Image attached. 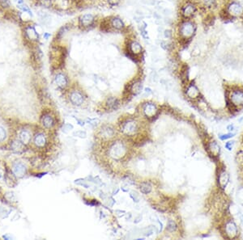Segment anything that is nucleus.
<instances>
[{"mask_svg": "<svg viewBox=\"0 0 243 240\" xmlns=\"http://www.w3.org/2000/svg\"><path fill=\"white\" fill-rule=\"evenodd\" d=\"M198 25L194 19H181L176 26V34L181 45H187L197 33Z\"/></svg>", "mask_w": 243, "mask_h": 240, "instance_id": "nucleus-1", "label": "nucleus"}, {"mask_svg": "<svg viewBox=\"0 0 243 240\" xmlns=\"http://www.w3.org/2000/svg\"><path fill=\"white\" fill-rule=\"evenodd\" d=\"M199 11V4L195 0L183 1L179 8L180 18L185 19H194Z\"/></svg>", "mask_w": 243, "mask_h": 240, "instance_id": "nucleus-2", "label": "nucleus"}, {"mask_svg": "<svg viewBox=\"0 0 243 240\" xmlns=\"http://www.w3.org/2000/svg\"><path fill=\"white\" fill-rule=\"evenodd\" d=\"M99 19L93 13H85L78 17V27L83 31L91 30L99 24Z\"/></svg>", "mask_w": 243, "mask_h": 240, "instance_id": "nucleus-3", "label": "nucleus"}, {"mask_svg": "<svg viewBox=\"0 0 243 240\" xmlns=\"http://www.w3.org/2000/svg\"><path fill=\"white\" fill-rule=\"evenodd\" d=\"M223 8L227 15L232 19H241L243 15V5L237 0H227Z\"/></svg>", "mask_w": 243, "mask_h": 240, "instance_id": "nucleus-4", "label": "nucleus"}, {"mask_svg": "<svg viewBox=\"0 0 243 240\" xmlns=\"http://www.w3.org/2000/svg\"><path fill=\"white\" fill-rule=\"evenodd\" d=\"M126 52L132 58H137L144 53V47L136 38L130 37L126 43Z\"/></svg>", "mask_w": 243, "mask_h": 240, "instance_id": "nucleus-5", "label": "nucleus"}, {"mask_svg": "<svg viewBox=\"0 0 243 240\" xmlns=\"http://www.w3.org/2000/svg\"><path fill=\"white\" fill-rule=\"evenodd\" d=\"M226 103H230L233 107H237L243 105V89L234 88L226 97Z\"/></svg>", "mask_w": 243, "mask_h": 240, "instance_id": "nucleus-6", "label": "nucleus"}, {"mask_svg": "<svg viewBox=\"0 0 243 240\" xmlns=\"http://www.w3.org/2000/svg\"><path fill=\"white\" fill-rule=\"evenodd\" d=\"M224 233L226 237L229 239H234L238 235V228L237 224L232 219H229L225 221L224 224Z\"/></svg>", "mask_w": 243, "mask_h": 240, "instance_id": "nucleus-7", "label": "nucleus"}, {"mask_svg": "<svg viewBox=\"0 0 243 240\" xmlns=\"http://www.w3.org/2000/svg\"><path fill=\"white\" fill-rule=\"evenodd\" d=\"M127 149L122 142H116L111 146L110 150V154L112 158L115 159H119L126 154Z\"/></svg>", "mask_w": 243, "mask_h": 240, "instance_id": "nucleus-8", "label": "nucleus"}, {"mask_svg": "<svg viewBox=\"0 0 243 240\" xmlns=\"http://www.w3.org/2000/svg\"><path fill=\"white\" fill-rule=\"evenodd\" d=\"M24 35L30 42H36L39 40V34L34 26L28 25L24 27Z\"/></svg>", "mask_w": 243, "mask_h": 240, "instance_id": "nucleus-9", "label": "nucleus"}, {"mask_svg": "<svg viewBox=\"0 0 243 240\" xmlns=\"http://www.w3.org/2000/svg\"><path fill=\"white\" fill-rule=\"evenodd\" d=\"M186 94L190 99H197L200 95V91H199L198 86L194 82H191L189 84H187L186 89Z\"/></svg>", "mask_w": 243, "mask_h": 240, "instance_id": "nucleus-10", "label": "nucleus"}, {"mask_svg": "<svg viewBox=\"0 0 243 240\" xmlns=\"http://www.w3.org/2000/svg\"><path fill=\"white\" fill-rule=\"evenodd\" d=\"M138 129L137 123L134 121V120H127L125 123H123V126H122V131L125 134L131 135L135 133Z\"/></svg>", "mask_w": 243, "mask_h": 240, "instance_id": "nucleus-11", "label": "nucleus"}, {"mask_svg": "<svg viewBox=\"0 0 243 240\" xmlns=\"http://www.w3.org/2000/svg\"><path fill=\"white\" fill-rule=\"evenodd\" d=\"M228 183H229V175L226 170L223 169L219 172V175H218V185L220 188L224 190L226 188Z\"/></svg>", "mask_w": 243, "mask_h": 240, "instance_id": "nucleus-12", "label": "nucleus"}, {"mask_svg": "<svg viewBox=\"0 0 243 240\" xmlns=\"http://www.w3.org/2000/svg\"><path fill=\"white\" fill-rule=\"evenodd\" d=\"M12 171L17 178H22L26 174V167L22 162H15L12 165Z\"/></svg>", "mask_w": 243, "mask_h": 240, "instance_id": "nucleus-13", "label": "nucleus"}, {"mask_svg": "<svg viewBox=\"0 0 243 240\" xmlns=\"http://www.w3.org/2000/svg\"><path fill=\"white\" fill-rule=\"evenodd\" d=\"M54 82L59 88L63 89L68 85V78L63 73H59L55 75Z\"/></svg>", "mask_w": 243, "mask_h": 240, "instance_id": "nucleus-14", "label": "nucleus"}, {"mask_svg": "<svg viewBox=\"0 0 243 240\" xmlns=\"http://www.w3.org/2000/svg\"><path fill=\"white\" fill-rule=\"evenodd\" d=\"M70 100L74 105H81L84 102V96L79 91H72L70 94Z\"/></svg>", "mask_w": 243, "mask_h": 240, "instance_id": "nucleus-15", "label": "nucleus"}, {"mask_svg": "<svg viewBox=\"0 0 243 240\" xmlns=\"http://www.w3.org/2000/svg\"><path fill=\"white\" fill-rule=\"evenodd\" d=\"M157 112V108L155 104L152 103H147L144 107V113L147 117H153Z\"/></svg>", "mask_w": 243, "mask_h": 240, "instance_id": "nucleus-16", "label": "nucleus"}, {"mask_svg": "<svg viewBox=\"0 0 243 240\" xmlns=\"http://www.w3.org/2000/svg\"><path fill=\"white\" fill-rule=\"evenodd\" d=\"M72 0H54V6L58 10H67L71 7Z\"/></svg>", "mask_w": 243, "mask_h": 240, "instance_id": "nucleus-17", "label": "nucleus"}, {"mask_svg": "<svg viewBox=\"0 0 243 240\" xmlns=\"http://www.w3.org/2000/svg\"><path fill=\"white\" fill-rule=\"evenodd\" d=\"M207 149H208V151L211 154V155H212L213 157H217L220 154V145H218L216 141H212L209 142V144L207 145Z\"/></svg>", "mask_w": 243, "mask_h": 240, "instance_id": "nucleus-18", "label": "nucleus"}, {"mask_svg": "<svg viewBox=\"0 0 243 240\" xmlns=\"http://www.w3.org/2000/svg\"><path fill=\"white\" fill-rule=\"evenodd\" d=\"M142 88H143V85L140 80H135L130 85V91L133 95H138L139 93L141 92Z\"/></svg>", "mask_w": 243, "mask_h": 240, "instance_id": "nucleus-19", "label": "nucleus"}, {"mask_svg": "<svg viewBox=\"0 0 243 240\" xmlns=\"http://www.w3.org/2000/svg\"><path fill=\"white\" fill-rule=\"evenodd\" d=\"M16 178L17 177L13 173V171L12 172L11 171H7L5 174V181H6V183L9 187H13L16 185Z\"/></svg>", "mask_w": 243, "mask_h": 240, "instance_id": "nucleus-20", "label": "nucleus"}, {"mask_svg": "<svg viewBox=\"0 0 243 240\" xmlns=\"http://www.w3.org/2000/svg\"><path fill=\"white\" fill-rule=\"evenodd\" d=\"M34 144L37 147H44L45 145H46V136L41 133L36 134V136L34 137Z\"/></svg>", "mask_w": 243, "mask_h": 240, "instance_id": "nucleus-21", "label": "nucleus"}, {"mask_svg": "<svg viewBox=\"0 0 243 240\" xmlns=\"http://www.w3.org/2000/svg\"><path fill=\"white\" fill-rule=\"evenodd\" d=\"M19 138L20 141H21L24 145H28L31 141V134L28 131L23 130L20 133Z\"/></svg>", "mask_w": 243, "mask_h": 240, "instance_id": "nucleus-22", "label": "nucleus"}, {"mask_svg": "<svg viewBox=\"0 0 243 240\" xmlns=\"http://www.w3.org/2000/svg\"><path fill=\"white\" fill-rule=\"evenodd\" d=\"M41 122H42L43 126H44L45 128H52V127L54 126V118L52 117L50 115H46V116H43Z\"/></svg>", "mask_w": 243, "mask_h": 240, "instance_id": "nucleus-23", "label": "nucleus"}, {"mask_svg": "<svg viewBox=\"0 0 243 240\" xmlns=\"http://www.w3.org/2000/svg\"><path fill=\"white\" fill-rule=\"evenodd\" d=\"M101 133L104 138H110L114 135V130L110 126H104L102 128Z\"/></svg>", "mask_w": 243, "mask_h": 240, "instance_id": "nucleus-24", "label": "nucleus"}, {"mask_svg": "<svg viewBox=\"0 0 243 240\" xmlns=\"http://www.w3.org/2000/svg\"><path fill=\"white\" fill-rule=\"evenodd\" d=\"M24 144L22 143L21 141H14L11 143V149L15 152H18V153H20L24 150Z\"/></svg>", "mask_w": 243, "mask_h": 240, "instance_id": "nucleus-25", "label": "nucleus"}, {"mask_svg": "<svg viewBox=\"0 0 243 240\" xmlns=\"http://www.w3.org/2000/svg\"><path fill=\"white\" fill-rule=\"evenodd\" d=\"M107 106H108L109 108L110 109H117L118 107H119V101L116 98L114 97H110L109 98L108 100H107Z\"/></svg>", "mask_w": 243, "mask_h": 240, "instance_id": "nucleus-26", "label": "nucleus"}, {"mask_svg": "<svg viewBox=\"0 0 243 240\" xmlns=\"http://www.w3.org/2000/svg\"><path fill=\"white\" fill-rule=\"evenodd\" d=\"M37 4L45 8H50L54 6V0H37Z\"/></svg>", "mask_w": 243, "mask_h": 240, "instance_id": "nucleus-27", "label": "nucleus"}, {"mask_svg": "<svg viewBox=\"0 0 243 240\" xmlns=\"http://www.w3.org/2000/svg\"><path fill=\"white\" fill-rule=\"evenodd\" d=\"M71 29V25H65L63 27H62L59 29V31L58 32L57 36H56V40H60L63 37V36L65 35L67 32Z\"/></svg>", "mask_w": 243, "mask_h": 240, "instance_id": "nucleus-28", "label": "nucleus"}, {"mask_svg": "<svg viewBox=\"0 0 243 240\" xmlns=\"http://www.w3.org/2000/svg\"><path fill=\"white\" fill-rule=\"evenodd\" d=\"M140 191L144 194H148L152 191V187L148 182H144L140 184Z\"/></svg>", "mask_w": 243, "mask_h": 240, "instance_id": "nucleus-29", "label": "nucleus"}, {"mask_svg": "<svg viewBox=\"0 0 243 240\" xmlns=\"http://www.w3.org/2000/svg\"><path fill=\"white\" fill-rule=\"evenodd\" d=\"M173 44L169 42V40H162L161 42V48L165 51L171 50L172 48H173Z\"/></svg>", "mask_w": 243, "mask_h": 240, "instance_id": "nucleus-30", "label": "nucleus"}, {"mask_svg": "<svg viewBox=\"0 0 243 240\" xmlns=\"http://www.w3.org/2000/svg\"><path fill=\"white\" fill-rule=\"evenodd\" d=\"M236 162L239 166L243 168V150L237 152V155H236Z\"/></svg>", "mask_w": 243, "mask_h": 240, "instance_id": "nucleus-31", "label": "nucleus"}, {"mask_svg": "<svg viewBox=\"0 0 243 240\" xmlns=\"http://www.w3.org/2000/svg\"><path fill=\"white\" fill-rule=\"evenodd\" d=\"M163 35H164V37L165 39H167L168 40H172L173 39V36H174V33L172 31L171 29H165L163 32Z\"/></svg>", "mask_w": 243, "mask_h": 240, "instance_id": "nucleus-32", "label": "nucleus"}, {"mask_svg": "<svg viewBox=\"0 0 243 240\" xmlns=\"http://www.w3.org/2000/svg\"><path fill=\"white\" fill-rule=\"evenodd\" d=\"M236 133H232V132H229L228 133H225V134H220L219 135V138L221 140V141H225V140H228L229 138H232L235 136Z\"/></svg>", "mask_w": 243, "mask_h": 240, "instance_id": "nucleus-33", "label": "nucleus"}, {"mask_svg": "<svg viewBox=\"0 0 243 240\" xmlns=\"http://www.w3.org/2000/svg\"><path fill=\"white\" fill-rule=\"evenodd\" d=\"M123 0H104V2H106L107 5L110 6H119Z\"/></svg>", "mask_w": 243, "mask_h": 240, "instance_id": "nucleus-34", "label": "nucleus"}, {"mask_svg": "<svg viewBox=\"0 0 243 240\" xmlns=\"http://www.w3.org/2000/svg\"><path fill=\"white\" fill-rule=\"evenodd\" d=\"M177 229V225H176L175 222L173 221H172V220H169V222H168V225H167V229L169 230V231H174L175 229Z\"/></svg>", "mask_w": 243, "mask_h": 240, "instance_id": "nucleus-35", "label": "nucleus"}, {"mask_svg": "<svg viewBox=\"0 0 243 240\" xmlns=\"http://www.w3.org/2000/svg\"><path fill=\"white\" fill-rule=\"evenodd\" d=\"M19 7H20V9H21L22 11H24V12H28V14H29V15H31V16H32V15H33L32 11H31V10H30V9L28 8V6H26V5H24V4L20 5Z\"/></svg>", "mask_w": 243, "mask_h": 240, "instance_id": "nucleus-36", "label": "nucleus"}, {"mask_svg": "<svg viewBox=\"0 0 243 240\" xmlns=\"http://www.w3.org/2000/svg\"><path fill=\"white\" fill-rule=\"evenodd\" d=\"M7 137V133L5 129L2 127L0 126V141H4Z\"/></svg>", "mask_w": 243, "mask_h": 240, "instance_id": "nucleus-37", "label": "nucleus"}, {"mask_svg": "<svg viewBox=\"0 0 243 240\" xmlns=\"http://www.w3.org/2000/svg\"><path fill=\"white\" fill-rule=\"evenodd\" d=\"M0 6L3 8H7L10 6V1L9 0H0Z\"/></svg>", "mask_w": 243, "mask_h": 240, "instance_id": "nucleus-38", "label": "nucleus"}, {"mask_svg": "<svg viewBox=\"0 0 243 240\" xmlns=\"http://www.w3.org/2000/svg\"><path fill=\"white\" fill-rule=\"evenodd\" d=\"M72 128H73V126H72V124H65L63 125V131L64 133H67V132H69L70 130H72Z\"/></svg>", "mask_w": 243, "mask_h": 240, "instance_id": "nucleus-39", "label": "nucleus"}, {"mask_svg": "<svg viewBox=\"0 0 243 240\" xmlns=\"http://www.w3.org/2000/svg\"><path fill=\"white\" fill-rule=\"evenodd\" d=\"M233 145H234V141H228V142H226L225 143V148H226L227 149H228V151H232V147H233Z\"/></svg>", "mask_w": 243, "mask_h": 240, "instance_id": "nucleus-40", "label": "nucleus"}, {"mask_svg": "<svg viewBox=\"0 0 243 240\" xmlns=\"http://www.w3.org/2000/svg\"><path fill=\"white\" fill-rule=\"evenodd\" d=\"M74 135H76V136L79 137H81V138H85L86 137V133L84 132V131H77V132L74 133Z\"/></svg>", "mask_w": 243, "mask_h": 240, "instance_id": "nucleus-41", "label": "nucleus"}, {"mask_svg": "<svg viewBox=\"0 0 243 240\" xmlns=\"http://www.w3.org/2000/svg\"><path fill=\"white\" fill-rule=\"evenodd\" d=\"M131 197L133 199L134 201H135V202H139V196H137V194L135 193V192H131Z\"/></svg>", "mask_w": 243, "mask_h": 240, "instance_id": "nucleus-42", "label": "nucleus"}, {"mask_svg": "<svg viewBox=\"0 0 243 240\" xmlns=\"http://www.w3.org/2000/svg\"><path fill=\"white\" fill-rule=\"evenodd\" d=\"M89 124H92L93 126H95V125H97V124L99 123V120H97V119H93V120H89Z\"/></svg>", "mask_w": 243, "mask_h": 240, "instance_id": "nucleus-43", "label": "nucleus"}, {"mask_svg": "<svg viewBox=\"0 0 243 240\" xmlns=\"http://www.w3.org/2000/svg\"><path fill=\"white\" fill-rule=\"evenodd\" d=\"M227 129H228V131H229V132H233V131H234V129H235V126L234 125H233V124H228V126H227Z\"/></svg>", "mask_w": 243, "mask_h": 240, "instance_id": "nucleus-44", "label": "nucleus"}, {"mask_svg": "<svg viewBox=\"0 0 243 240\" xmlns=\"http://www.w3.org/2000/svg\"><path fill=\"white\" fill-rule=\"evenodd\" d=\"M5 178V172L2 169L0 168V180H2Z\"/></svg>", "mask_w": 243, "mask_h": 240, "instance_id": "nucleus-45", "label": "nucleus"}, {"mask_svg": "<svg viewBox=\"0 0 243 240\" xmlns=\"http://www.w3.org/2000/svg\"><path fill=\"white\" fill-rule=\"evenodd\" d=\"M43 37H44V39H46V40H48L49 38L50 37V33H49V32H44Z\"/></svg>", "mask_w": 243, "mask_h": 240, "instance_id": "nucleus-46", "label": "nucleus"}, {"mask_svg": "<svg viewBox=\"0 0 243 240\" xmlns=\"http://www.w3.org/2000/svg\"><path fill=\"white\" fill-rule=\"evenodd\" d=\"M145 93L146 94H152V90H151L150 88H145Z\"/></svg>", "mask_w": 243, "mask_h": 240, "instance_id": "nucleus-47", "label": "nucleus"}, {"mask_svg": "<svg viewBox=\"0 0 243 240\" xmlns=\"http://www.w3.org/2000/svg\"><path fill=\"white\" fill-rule=\"evenodd\" d=\"M239 218H240V221H241V224H242V225H243V215L241 214V216L239 217Z\"/></svg>", "mask_w": 243, "mask_h": 240, "instance_id": "nucleus-48", "label": "nucleus"}, {"mask_svg": "<svg viewBox=\"0 0 243 240\" xmlns=\"http://www.w3.org/2000/svg\"><path fill=\"white\" fill-rule=\"evenodd\" d=\"M241 19H242V20H243V15H242V16H241Z\"/></svg>", "mask_w": 243, "mask_h": 240, "instance_id": "nucleus-49", "label": "nucleus"}]
</instances>
